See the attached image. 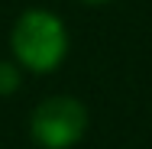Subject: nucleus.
I'll return each mask as SVG.
<instances>
[{
	"instance_id": "1",
	"label": "nucleus",
	"mask_w": 152,
	"mask_h": 149,
	"mask_svg": "<svg viewBox=\"0 0 152 149\" xmlns=\"http://www.w3.org/2000/svg\"><path fill=\"white\" fill-rule=\"evenodd\" d=\"M10 49H13L16 62L26 71H36V75L55 71L65 62V55H68L65 23L55 13H49V10H26L13 23Z\"/></svg>"
},
{
	"instance_id": "4",
	"label": "nucleus",
	"mask_w": 152,
	"mask_h": 149,
	"mask_svg": "<svg viewBox=\"0 0 152 149\" xmlns=\"http://www.w3.org/2000/svg\"><path fill=\"white\" fill-rule=\"evenodd\" d=\"M88 3H100V0H88Z\"/></svg>"
},
{
	"instance_id": "3",
	"label": "nucleus",
	"mask_w": 152,
	"mask_h": 149,
	"mask_svg": "<svg viewBox=\"0 0 152 149\" xmlns=\"http://www.w3.org/2000/svg\"><path fill=\"white\" fill-rule=\"evenodd\" d=\"M20 88V68L13 62H0V94H13Z\"/></svg>"
},
{
	"instance_id": "2",
	"label": "nucleus",
	"mask_w": 152,
	"mask_h": 149,
	"mask_svg": "<svg viewBox=\"0 0 152 149\" xmlns=\"http://www.w3.org/2000/svg\"><path fill=\"white\" fill-rule=\"evenodd\" d=\"M88 130V110L78 97L52 94L29 117V133L42 149H71Z\"/></svg>"
}]
</instances>
